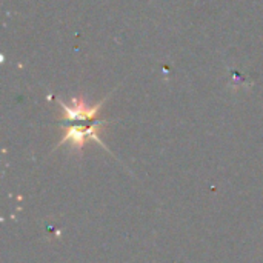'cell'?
<instances>
[{"label":"cell","mask_w":263,"mask_h":263,"mask_svg":"<svg viewBox=\"0 0 263 263\" xmlns=\"http://www.w3.org/2000/svg\"><path fill=\"white\" fill-rule=\"evenodd\" d=\"M105 123H106L105 120H99V122H94L91 125H68L66 131H65V136L62 137L59 145L69 143L72 148L82 149L83 145L88 140H96L97 143H100L106 149L105 143L99 137V133H100V129H102V126Z\"/></svg>","instance_id":"obj_2"},{"label":"cell","mask_w":263,"mask_h":263,"mask_svg":"<svg viewBox=\"0 0 263 263\" xmlns=\"http://www.w3.org/2000/svg\"><path fill=\"white\" fill-rule=\"evenodd\" d=\"M105 102H106V99H103L102 102H99L96 105H88L83 99L72 97L71 105H66L62 100H59V105L63 109V120L68 122V125H91V123L97 122V120H94V117L99 114V111Z\"/></svg>","instance_id":"obj_1"}]
</instances>
